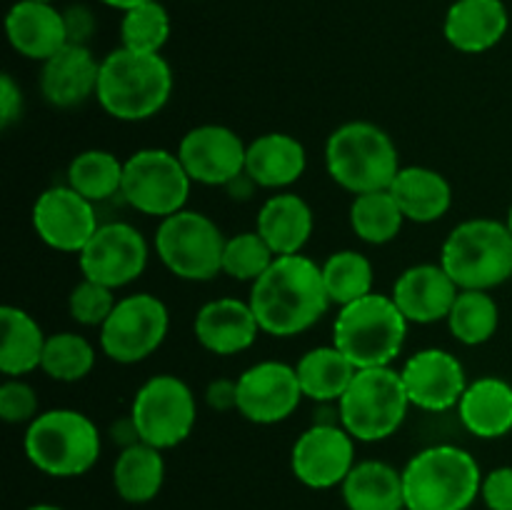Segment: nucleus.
Listing matches in <instances>:
<instances>
[{"instance_id":"nucleus-1","label":"nucleus","mask_w":512,"mask_h":510,"mask_svg":"<svg viewBox=\"0 0 512 510\" xmlns=\"http://www.w3.org/2000/svg\"><path fill=\"white\" fill-rule=\"evenodd\" d=\"M260 330L273 338H293L313 328L333 303L323 268L308 255H280L250 288L248 298Z\"/></svg>"},{"instance_id":"nucleus-2","label":"nucleus","mask_w":512,"mask_h":510,"mask_svg":"<svg viewBox=\"0 0 512 510\" xmlns=\"http://www.w3.org/2000/svg\"><path fill=\"white\" fill-rule=\"evenodd\" d=\"M173 93V70L160 53H135L120 45L100 60L95 100L123 123H140L168 105Z\"/></svg>"},{"instance_id":"nucleus-3","label":"nucleus","mask_w":512,"mask_h":510,"mask_svg":"<svg viewBox=\"0 0 512 510\" xmlns=\"http://www.w3.org/2000/svg\"><path fill=\"white\" fill-rule=\"evenodd\" d=\"M480 485L478 460L458 445H430L403 468L408 510H468L480 498Z\"/></svg>"},{"instance_id":"nucleus-4","label":"nucleus","mask_w":512,"mask_h":510,"mask_svg":"<svg viewBox=\"0 0 512 510\" xmlns=\"http://www.w3.org/2000/svg\"><path fill=\"white\" fill-rule=\"evenodd\" d=\"M325 168L333 183L353 195L388 190L400 173L398 145L380 125L350 120L330 133Z\"/></svg>"},{"instance_id":"nucleus-5","label":"nucleus","mask_w":512,"mask_h":510,"mask_svg":"<svg viewBox=\"0 0 512 510\" xmlns=\"http://www.w3.org/2000/svg\"><path fill=\"white\" fill-rule=\"evenodd\" d=\"M408 318L390 295L370 293L340 308L333 325V345L358 370L388 368L405 348Z\"/></svg>"},{"instance_id":"nucleus-6","label":"nucleus","mask_w":512,"mask_h":510,"mask_svg":"<svg viewBox=\"0 0 512 510\" xmlns=\"http://www.w3.org/2000/svg\"><path fill=\"white\" fill-rule=\"evenodd\" d=\"M23 448L33 468L50 478H78L100 458L103 440L93 420L80 410L55 408L28 425Z\"/></svg>"},{"instance_id":"nucleus-7","label":"nucleus","mask_w":512,"mask_h":510,"mask_svg":"<svg viewBox=\"0 0 512 510\" xmlns=\"http://www.w3.org/2000/svg\"><path fill=\"white\" fill-rule=\"evenodd\" d=\"M440 265L460 290H493L512 278V233L508 223L470 218L450 230Z\"/></svg>"},{"instance_id":"nucleus-8","label":"nucleus","mask_w":512,"mask_h":510,"mask_svg":"<svg viewBox=\"0 0 512 510\" xmlns=\"http://www.w3.org/2000/svg\"><path fill=\"white\" fill-rule=\"evenodd\" d=\"M340 405V423L360 443H380L398 433L408 415L410 398L400 370L363 368L355 373Z\"/></svg>"},{"instance_id":"nucleus-9","label":"nucleus","mask_w":512,"mask_h":510,"mask_svg":"<svg viewBox=\"0 0 512 510\" xmlns=\"http://www.w3.org/2000/svg\"><path fill=\"white\" fill-rule=\"evenodd\" d=\"M225 240L213 218L188 208L163 218L155 230V250L163 265L190 283H208L223 273Z\"/></svg>"},{"instance_id":"nucleus-10","label":"nucleus","mask_w":512,"mask_h":510,"mask_svg":"<svg viewBox=\"0 0 512 510\" xmlns=\"http://www.w3.org/2000/svg\"><path fill=\"white\" fill-rule=\"evenodd\" d=\"M188 170L178 153L163 148H143L123 160V188L120 198L133 210L153 218H168L180 213L190 198Z\"/></svg>"},{"instance_id":"nucleus-11","label":"nucleus","mask_w":512,"mask_h":510,"mask_svg":"<svg viewBox=\"0 0 512 510\" xmlns=\"http://www.w3.org/2000/svg\"><path fill=\"white\" fill-rule=\"evenodd\" d=\"M130 415L143 443L158 450H170L193 433L198 403L185 380L163 373L140 385L130 405Z\"/></svg>"},{"instance_id":"nucleus-12","label":"nucleus","mask_w":512,"mask_h":510,"mask_svg":"<svg viewBox=\"0 0 512 510\" xmlns=\"http://www.w3.org/2000/svg\"><path fill=\"white\" fill-rule=\"evenodd\" d=\"M170 330L168 305L150 293H133L118 300L100 328V350L120 365H135L163 345Z\"/></svg>"},{"instance_id":"nucleus-13","label":"nucleus","mask_w":512,"mask_h":510,"mask_svg":"<svg viewBox=\"0 0 512 510\" xmlns=\"http://www.w3.org/2000/svg\"><path fill=\"white\" fill-rule=\"evenodd\" d=\"M150 248L135 225L113 220L100 223L90 243L80 250L78 263L83 278L95 280L105 288H125L135 283L148 268Z\"/></svg>"},{"instance_id":"nucleus-14","label":"nucleus","mask_w":512,"mask_h":510,"mask_svg":"<svg viewBox=\"0 0 512 510\" xmlns=\"http://www.w3.org/2000/svg\"><path fill=\"white\" fill-rule=\"evenodd\" d=\"M35 235L48 248L60 253H78L90 243L100 228L98 213L90 200L75 193L70 185H53L35 198L33 213Z\"/></svg>"},{"instance_id":"nucleus-15","label":"nucleus","mask_w":512,"mask_h":510,"mask_svg":"<svg viewBox=\"0 0 512 510\" xmlns=\"http://www.w3.org/2000/svg\"><path fill=\"white\" fill-rule=\"evenodd\" d=\"M355 465V438L343 425H310L293 443L290 470L313 490L343 485Z\"/></svg>"},{"instance_id":"nucleus-16","label":"nucleus","mask_w":512,"mask_h":510,"mask_svg":"<svg viewBox=\"0 0 512 510\" xmlns=\"http://www.w3.org/2000/svg\"><path fill=\"white\" fill-rule=\"evenodd\" d=\"M300 388L293 365L280 360H263L238 378V413L255 425H275L298 410Z\"/></svg>"},{"instance_id":"nucleus-17","label":"nucleus","mask_w":512,"mask_h":510,"mask_svg":"<svg viewBox=\"0 0 512 510\" xmlns=\"http://www.w3.org/2000/svg\"><path fill=\"white\" fill-rule=\"evenodd\" d=\"M248 143L225 125H195L183 135L178 158L190 180L210 188H225L233 178L245 173Z\"/></svg>"},{"instance_id":"nucleus-18","label":"nucleus","mask_w":512,"mask_h":510,"mask_svg":"<svg viewBox=\"0 0 512 510\" xmlns=\"http://www.w3.org/2000/svg\"><path fill=\"white\" fill-rule=\"evenodd\" d=\"M400 375H403L410 405L428 410V413L458 408L460 398L468 388L463 363L453 353L440 348H425L410 355Z\"/></svg>"},{"instance_id":"nucleus-19","label":"nucleus","mask_w":512,"mask_h":510,"mask_svg":"<svg viewBox=\"0 0 512 510\" xmlns=\"http://www.w3.org/2000/svg\"><path fill=\"white\" fill-rule=\"evenodd\" d=\"M460 288L440 263H420L403 270L395 280L390 298L395 300L408 323L430 325L448 320Z\"/></svg>"},{"instance_id":"nucleus-20","label":"nucleus","mask_w":512,"mask_h":510,"mask_svg":"<svg viewBox=\"0 0 512 510\" xmlns=\"http://www.w3.org/2000/svg\"><path fill=\"white\" fill-rule=\"evenodd\" d=\"M193 333L200 348L213 355H238L255 343L263 330L250 303L238 298H218L195 313Z\"/></svg>"},{"instance_id":"nucleus-21","label":"nucleus","mask_w":512,"mask_h":510,"mask_svg":"<svg viewBox=\"0 0 512 510\" xmlns=\"http://www.w3.org/2000/svg\"><path fill=\"white\" fill-rule=\"evenodd\" d=\"M100 63L88 45L68 43L40 68V93L53 108H78L98 93Z\"/></svg>"},{"instance_id":"nucleus-22","label":"nucleus","mask_w":512,"mask_h":510,"mask_svg":"<svg viewBox=\"0 0 512 510\" xmlns=\"http://www.w3.org/2000/svg\"><path fill=\"white\" fill-rule=\"evenodd\" d=\"M5 33L15 53L45 63L68 45L63 10L40 0H18L5 15Z\"/></svg>"},{"instance_id":"nucleus-23","label":"nucleus","mask_w":512,"mask_h":510,"mask_svg":"<svg viewBox=\"0 0 512 510\" xmlns=\"http://www.w3.org/2000/svg\"><path fill=\"white\" fill-rule=\"evenodd\" d=\"M510 25L503 0H455L445 13L443 35L455 50L468 55L493 50Z\"/></svg>"},{"instance_id":"nucleus-24","label":"nucleus","mask_w":512,"mask_h":510,"mask_svg":"<svg viewBox=\"0 0 512 510\" xmlns=\"http://www.w3.org/2000/svg\"><path fill=\"white\" fill-rule=\"evenodd\" d=\"M308 168V153L298 138L288 133H265L250 140L245 173L265 190H283L298 183Z\"/></svg>"},{"instance_id":"nucleus-25","label":"nucleus","mask_w":512,"mask_h":510,"mask_svg":"<svg viewBox=\"0 0 512 510\" xmlns=\"http://www.w3.org/2000/svg\"><path fill=\"white\" fill-rule=\"evenodd\" d=\"M458 415L468 433L483 440L503 438L512 430V385L495 375L468 383Z\"/></svg>"},{"instance_id":"nucleus-26","label":"nucleus","mask_w":512,"mask_h":510,"mask_svg":"<svg viewBox=\"0 0 512 510\" xmlns=\"http://www.w3.org/2000/svg\"><path fill=\"white\" fill-rule=\"evenodd\" d=\"M313 228V210L305 203V198L295 193L270 195L260 205L258 220H255V230L263 235V240L273 248L278 258L280 255L303 253L310 235H313Z\"/></svg>"},{"instance_id":"nucleus-27","label":"nucleus","mask_w":512,"mask_h":510,"mask_svg":"<svg viewBox=\"0 0 512 510\" xmlns=\"http://www.w3.org/2000/svg\"><path fill=\"white\" fill-rule=\"evenodd\" d=\"M388 190L410 223H435L453 205V188H450L448 178L425 165L400 168Z\"/></svg>"},{"instance_id":"nucleus-28","label":"nucleus","mask_w":512,"mask_h":510,"mask_svg":"<svg viewBox=\"0 0 512 510\" xmlns=\"http://www.w3.org/2000/svg\"><path fill=\"white\" fill-rule=\"evenodd\" d=\"M348 510L405 508L403 470L383 460H360L340 485Z\"/></svg>"},{"instance_id":"nucleus-29","label":"nucleus","mask_w":512,"mask_h":510,"mask_svg":"<svg viewBox=\"0 0 512 510\" xmlns=\"http://www.w3.org/2000/svg\"><path fill=\"white\" fill-rule=\"evenodd\" d=\"M0 373L8 378H20L43 363V350L48 343V335L43 333L38 320L23 308L15 305H3L0 308Z\"/></svg>"},{"instance_id":"nucleus-30","label":"nucleus","mask_w":512,"mask_h":510,"mask_svg":"<svg viewBox=\"0 0 512 510\" xmlns=\"http://www.w3.org/2000/svg\"><path fill=\"white\" fill-rule=\"evenodd\" d=\"M165 483L163 450L148 443L120 450L113 463V488L125 503L143 505L158 498Z\"/></svg>"},{"instance_id":"nucleus-31","label":"nucleus","mask_w":512,"mask_h":510,"mask_svg":"<svg viewBox=\"0 0 512 510\" xmlns=\"http://www.w3.org/2000/svg\"><path fill=\"white\" fill-rule=\"evenodd\" d=\"M295 373L305 398L313 403H338L353 383L358 368L335 345H320L298 360Z\"/></svg>"},{"instance_id":"nucleus-32","label":"nucleus","mask_w":512,"mask_h":510,"mask_svg":"<svg viewBox=\"0 0 512 510\" xmlns=\"http://www.w3.org/2000/svg\"><path fill=\"white\" fill-rule=\"evenodd\" d=\"M75 193L83 195L90 203H105V200L120 195L123 188V163L110 150H83L75 155L68 165V183Z\"/></svg>"},{"instance_id":"nucleus-33","label":"nucleus","mask_w":512,"mask_h":510,"mask_svg":"<svg viewBox=\"0 0 512 510\" xmlns=\"http://www.w3.org/2000/svg\"><path fill=\"white\" fill-rule=\"evenodd\" d=\"M405 215L398 208L390 190L355 195L350 203V228L363 243L385 245L395 240L403 230Z\"/></svg>"},{"instance_id":"nucleus-34","label":"nucleus","mask_w":512,"mask_h":510,"mask_svg":"<svg viewBox=\"0 0 512 510\" xmlns=\"http://www.w3.org/2000/svg\"><path fill=\"white\" fill-rule=\"evenodd\" d=\"M500 308L488 290H460L448 315V328L458 343L483 345L498 333Z\"/></svg>"},{"instance_id":"nucleus-35","label":"nucleus","mask_w":512,"mask_h":510,"mask_svg":"<svg viewBox=\"0 0 512 510\" xmlns=\"http://www.w3.org/2000/svg\"><path fill=\"white\" fill-rule=\"evenodd\" d=\"M320 268H323V283L333 305L345 308L373 293V263L358 250H338L328 255Z\"/></svg>"},{"instance_id":"nucleus-36","label":"nucleus","mask_w":512,"mask_h":510,"mask_svg":"<svg viewBox=\"0 0 512 510\" xmlns=\"http://www.w3.org/2000/svg\"><path fill=\"white\" fill-rule=\"evenodd\" d=\"M95 368V348L78 333L48 335L40 370L58 383H78Z\"/></svg>"},{"instance_id":"nucleus-37","label":"nucleus","mask_w":512,"mask_h":510,"mask_svg":"<svg viewBox=\"0 0 512 510\" xmlns=\"http://www.w3.org/2000/svg\"><path fill=\"white\" fill-rule=\"evenodd\" d=\"M170 38V15L158 0L130 8L120 20V43L135 53H160Z\"/></svg>"},{"instance_id":"nucleus-38","label":"nucleus","mask_w":512,"mask_h":510,"mask_svg":"<svg viewBox=\"0 0 512 510\" xmlns=\"http://www.w3.org/2000/svg\"><path fill=\"white\" fill-rule=\"evenodd\" d=\"M278 255L273 253L258 230H245L225 240L223 250V275L240 280V283H255Z\"/></svg>"},{"instance_id":"nucleus-39","label":"nucleus","mask_w":512,"mask_h":510,"mask_svg":"<svg viewBox=\"0 0 512 510\" xmlns=\"http://www.w3.org/2000/svg\"><path fill=\"white\" fill-rule=\"evenodd\" d=\"M118 305L113 288H105V285L95 283V280L83 278L73 290H70L68 298V310L70 318L78 325L85 328H103L105 320L110 318V313Z\"/></svg>"},{"instance_id":"nucleus-40","label":"nucleus","mask_w":512,"mask_h":510,"mask_svg":"<svg viewBox=\"0 0 512 510\" xmlns=\"http://www.w3.org/2000/svg\"><path fill=\"white\" fill-rule=\"evenodd\" d=\"M38 393L20 378H8L0 385V418L10 425H30L38 418Z\"/></svg>"},{"instance_id":"nucleus-41","label":"nucleus","mask_w":512,"mask_h":510,"mask_svg":"<svg viewBox=\"0 0 512 510\" xmlns=\"http://www.w3.org/2000/svg\"><path fill=\"white\" fill-rule=\"evenodd\" d=\"M480 498L488 510H512V465H503L483 475Z\"/></svg>"},{"instance_id":"nucleus-42","label":"nucleus","mask_w":512,"mask_h":510,"mask_svg":"<svg viewBox=\"0 0 512 510\" xmlns=\"http://www.w3.org/2000/svg\"><path fill=\"white\" fill-rule=\"evenodd\" d=\"M65 30H68V43L73 45H88L90 35L95 33V15L88 5H70L63 10Z\"/></svg>"},{"instance_id":"nucleus-43","label":"nucleus","mask_w":512,"mask_h":510,"mask_svg":"<svg viewBox=\"0 0 512 510\" xmlns=\"http://www.w3.org/2000/svg\"><path fill=\"white\" fill-rule=\"evenodd\" d=\"M23 115V90L15 83L13 75L3 73L0 78V125L10 128Z\"/></svg>"},{"instance_id":"nucleus-44","label":"nucleus","mask_w":512,"mask_h":510,"mask_svg":"<svg viewBox=\"0 0 512 510\" xmlns=\"http://www.w3.org/2000/svg\"><path fill=\"white\" fill-rule=\"evenodd\" d=\"M205 403L215 413H228V410H238V380L230 378H215L210 380L205 388Z\"/></svg>"},{"instance_id":"nucleus-45","label":"nucleus","mask_w":512,"mask_h":510,"mask_svg":"<svg viewBox=\"0 0 512 510\" xmlns=\"http://www.w3.org/2000/svg\"><path fill=\"white\" fill-rule=\"evenodd\" d=\"M110 440H113V443L118 445L120 450L130 448V445H138V443H143V440H140V433H138V428H135V420H133V415H125V418L115 420V423L110 425Z\"/></svg>"},{"instance_id":"nucleus-46","label":"nucleus","mask_w":512,"mask_h":510,"mask_svg":"<svg viewBox=\"0 0 512 510\" xmlns=\"http://www.w3.org/2000/svg\"><path fill=\"white\" fill-rule=\"evenodd\" d=\"M258 188L260 185L255 183L248 173H240L238 178H233L228 185H225V190H228V195L233 200H250Z\"/></svg>"},{"instance_id":"nucleus-47","label":"nucleus","mask_w":512,"mask_h":510,"mask_svg":"<svg viewBox=\"0 0 512 510\" xmlns=\"http://www.w3.org/2000/svg\"><path fill=\"white\" fill-rule=\"evenodd\" d=\"M313 425H343L340 423V405L338 403H315Z\"/></svg>"},{"instance_id":"nucleus-48","label":"nucleus","mask_w":512,"mask_h":510,"mask_svg":"<svg viewBox=\"0 0 512 510\" xmlns=\"http://www.w3.org/2000/svg\"><path fill=\"white\" fill-rule=\"evenodd\" d=\"M103 5H108V8H115V10H130V8H138V5L148 3V0H100Z\"/></svg>"},{"instance_id":"nucleus-49","label":"nucleus","mask_w":512,"mask_h":510,"mask_svg":"<svg viewBox=\"0 0 512 510\" xmlns=\"http://www.w3.org/2000/svg\"><path fill=\"white\" fill-rule=\"evenodd\" d=\"M25 510H63V508H60V505H53V503H35Z\"/></svg>"},{"instance_id":"nucleus-50","label":"nucleus","mask_w":512,"mask_h":510,"mask_svg":"<svg viewBox=\"0 0 512 510\" xmlns=\"http://www.w3.org/2000/svg\"><path fill=\"white\" fill-rule=\"evenodd\" d=\"M505 223H508V228H510V233H512V205H510V210H508V220H505Z\"/></svg>"},{"instance_id":"nucleus-51","label":"nucleus","mask_w":512,"mask_h":510,"mask_svg":"<svg viewBox=\"0 0 512 510\" xmlns=\"http://www.w3.org/2000/svg\"><path fill=\"white\" fill-rule=\"evenodd\" d=\"M40 3H53V0H40Z\"/></svg>"},{"instance_id":"nucleus-52","label":"nucleus","mask_w":512,"mask_h":510,"mask_svg":"<svg viewBox=\"0 0 512 510\" xmlns=\"http://www.w3.org/2000/svg\"><path fill=\"white\" fill-rule=\"evenodd\" d=\"M400 510H408V508H400Z\"/></svg>"}]
</instances>
